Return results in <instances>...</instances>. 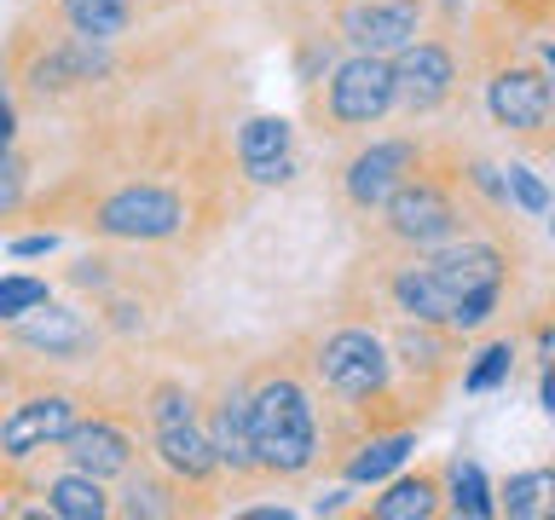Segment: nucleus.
Instances as JSON below:
<instances>
[{
    "instance_id": "f257e3e1",
    "label": "nucleus",
    "mask_w": 555,
    "mask_h": 520,
    "mask_svg": "<svg viewBox=\"0 0 555 520\" xmlns=\"http://www.w3.org/2000/svg\"><path fill=\"white\" fill-rule=\"evenodd\" d=\"M249 376V428H255V463L267 485H312L324 480V399L307 370V341L289 336L267 359L243 364Z\"/></svg>"
},
{
    "instance_id": "f03ea898",
    "label": "nucleus",
    "mask_w": 555,
    "mask_h": 520,
    "mask_svg": "<svg viewBox=\"0 0 555 520\" xmlns=\"http://www.w3.org/2000/svg\"><path fill=\"white\" fill-rule=\"evenodd\" d=\"M393 110V58H382V52H341L319 81L301 87V121L330 151L388 128Z\"/></svg>"
},
{
    "instance_id": "7ed1b4c3",
    "label": "nucleus",
    "mask_w": 555,
    "mask_h": 520,
    "mask_svg": "<svg viewBox=\"0 0 555 520\" xmlns=\"http://www.w3.org/2000/svg\"><path fill=\"white\" fill-rule=\"evenodd\" d=\"M480 76V110L492 121V133L503 145H515L520 156H538L550 162L555 156V69L544 64V52H503V58L475 64Z\"/></svg>"
},
{
    "instance_id": "20e7f679",
    "label": "nucleus",
    "mask_w": 555,
    "mask_h": 520,
    "mask_svg": "<svg viewBox=\"0 0 555 520\" xmlns=\"http://www.w3.org/2000/svg\"><path fill=\"white\" fill-rule=\"evenodd\" d=\"M468 29L463 17H434L405 52H393V99L405 128H428V121L451 116L468 93Z\"/></svg>"
},
{
    "instance_id": "39448f33",
    "label": "nucleus",
    "mask_w": 555,
    "mask_h": 520,
    "mask_svg": "<svg viewBox=\"0 0 555 520\" xmlns=\"http://www.w3.org/2000/svg\"><path fill=\"white\" fill-rule=\"evenodd\" d=\"M428 151H434L428 128H393V133L376 128L371 139H353V145H341L336 162H330V203H336L347 220H371L376 208L428 162Z\"/></svg>"
},
{
    "instance_id": "423d86ee",
    "label": "nucleus",
    "mask_w": 555,
    "mask_h": 520,
    "mask_svg": "<svg viewBox=\"0 0 555 520\" xmlns=\"http://www.w3.org/2000/svg\"><path fill=\"white\" fill-rule=\"evenodd\" d=\"M87 411H93L87 381L64 376V370H29L24 388H17L7 399V411H0V451L17 463H41L69 440V428H76Z\"/></svg>"
},
{
    "instance_id": "0eeeda50",
    "label": "nucleus",
    "mask_w": 555,
    "mask_h": 520,
    "mask_svg": "<svg viewBox=\"0 0 555 520\" xmlns=\"http://www.w3.org/2000/svg\"><path fill=\"white\" fill-rule=\"evenodd\" d=\"M12 341V353L29 364V370H93V364L111 353V336L99 329V318H87V307L69 301H41L24 318L0 324Z\"/></svg>"
},
{
    "instance_id": "6e6552de",
    "label": "nucleus",
    "mask_w": 555,
    "mask_h": 520,
    "mask_svg": "<svg viewBox=\"0 0 555 520\" xmlns=\"http://www.w3.org/2000/svg\"><path fill=\"white\" fill-rule=\"evenodd\" d=\"M203 428L220 451V468H225V485L232 497H249L260 492V463H255V428H249V376L243 364H220L215 376L203 381Z\"/></svg>"
},
{
    "instance_id": "1a4fd4ad",
    "label": "nucleus",
    "mask_w": 555,
    "mask_h": 520,
    "mask_svg": "<svg viewBox=\"0 0 555 520\" xmlns=\"http://www.w3.org/2000/svg\"><path fill=\"white\" fill-rule=\"evenodd\" d=\"M434 24V0H330L324 29L336 35L347 52H405L416 35Z\"/></svg>"
},
{
    "instance_id": "9d476101",
    "label": "nucleus",
    "mask_w": 555,
    "mask_h": 520,
    "mask_svg": "<svg viewBox=\"0 0 555 520\" xmlns=\"http://www.w3.org/2000/svg\"><path fill=\"white\" fill-rule=\"evenodd\" d=\"M59 463L81 468V474H99V480H121L133 463H145V428L133 422L128 411H111V405H93L69 428V440L52 451Z\"/></svg>"
},
{
    "instance_id": "9b49d317",
    "label": "nucleus",
    "mask_w": 555,
    "mask_h": 520,
    "mask_svg": "<svg viewBox=\"0 0 555 520\" xmlns=\"http://www.w3.org/2000/svg\"><path fill=\"white\" fill-rule=\"evenodd\" d=\"M237 168L255 191H284L301 173V128L278 110L237 116Z\"/></svg>"
},
{
    "instance_id": "f8f14e48",
    "label": "nucleus",
    "mask_w": 555,
    "mask_h": 520,
    "mask_svg": "<svg viewBox=\"0 0 555 520\" xmlns=\"http://www.w3.org/2000/svg\"><path fill=\"white\" fill-rule=\"evenodd\" d=\"M116 515H128V520H197V515H220V497L185 485L163 463H151V451H145V463H133L116 480Z\"/></svg>"
},
{
    "instance_id": "ddd939ff",
    "label": "nucleus",
    "mask_w": 555,
    "mask_h": 520,
    "mask_svg": "<svg viewBox=\"0 0 555 520\" xmlns=\"http://www.w3.org/2000/svg\"><path fill=\"white\" fill-rule=\"evenodd\" d=\"M347 515L353 520H434V515H446V457L399 468L382 485H371V497Z\"/></svg>"
},
{
    "instance_id": "4468645a",
    "label": "nucleus",
    "mask_w": 555,
    "mask_h": 520,
    "mask_svg": "<svg viewBox=\"0 0 555 520\" xmlns=\"http://www.w3.org/2000/svg\"><path fill=\"white\" fill-rule=\"evenodd\" d=\"M145 451H151V463H163L168 474H180L185 485H197V492H215V497L232 492V485H225V468H220V451H215V440H208V428H203V416L197 422H173V428L145 433Z\"/></svg>"
},
{
    "instance_id": "2eb2a0df",
    "label": "nucleus",
    "mask_w": 555,
    "mask_h": 520,
    "mask_svg": "<svg viewBox=\"0 0 555 520\" xmlns=\"http://www.w3.org/2000/svg\"><path fill=\"white\" fill-rule=\"evenodd\" d=\"M29 12H41L76 35H93V41H128L151 17L145 0H29Z\"/></svg>"
},
{
    "instance_id": "dca6fc26",
    "label": "nucleus",
    "mask_w": 555,
    "mask_h": 520,
    "mask_svg": "<svg viewBox=\"0 0 555 520\" xmlns=\"http://www.w3.org/2000/svg\"><path fill=\"white\" fill-rule=\"evenodd\" d=\"M41 503H47L52 520H111L116 515V485L59 463V468H41Z\"/></svg>"
},
{
    "instance_id": "f3484780",
    "label": "nucleus",
    "mask_w": 555,
    "mask_h": 520,
    "mask_svg": "<svg viewBox=\"0 0 555 520\" xmlns=\"http://www.w3.org/2000/svg\"><path fill=\"white\" fill-rule=\"evenodd\" d=\"M416 445V428H393V433H371V440H359L353 451H341L336 468H330V480L336 485H382L388 474H399Z\"/></svg>"
},
{
    "instance_id": "a211bd4d",
    "label": "nucleus",
    "mask_w": 555,
    "mask_h": 520,
    "mask_svg": "<svg viewBox=\"0 0 555 520\" xmlns=\"http://www.w3.org/2000/svg\"><path fill=\"white\" fill-rule=\"evenodd\" d=\"M492 492H498V515L509 520H555V457L503 474Z\"/></svg>"
},
{
    "instance_id": "6ab92c4d",
    "label": "nucleus",
    "mask_w": 555,
    "mask_h": 520,
    "mask_svg": "<svg viewBox=\"0 0 555 520\" xmlns=\"http://www.w3.org/2000/svg\"><path fill=\"white\" fill-rule=\"evenodd\" d=\"M446 515L457 520H492L498 515V492L486 485L480 463L475 457H446Z\"/></svg>"
},
{
    "instance_id": "aec40b11",
    "label": "nucleus",
    "mask_w": 555,
    "mask_h": 520,
    "mask_svg": "<svg viewBox=\"0 0 555 520\" xmlns=\"http://www.w3.org/2000/svg\"><path fill=\"white\" fill-rule=\"evenodd\" d=\"M29 197H35V156L17 139V145H0V232L24 220Z\"/></svg>"
},
{
    "instance_id": "412c9836",
    "label": "nucleus",
    "mask_w": 555,
    "mask_h": 520,
    "mask_svg": "<svg viewBox=\"0 0 555 520\" xmlns=\"http://www.w3.org/2000/svg\"><path fill=\"white\" fill-rule=\"evenodd\" d=\"M503 185H509V208L515 214H555V185L532 168V156H509L503 162Z\"/></svg>"
},
{
    "instance_id": "4be33fe9",
    "label": "nucleus",
    "mask_w": 555,
    "mask_h": 520,
    "mask_svg": "<svg viewBox=\"0 0 555 520\" xmlns=\"http://www.w3.org/2000/svg\"><path fill=\"white\" fill-rule=\"evenodd\" d=\"M509 370H515V336H492L463 364V393H492L509 381Z\"/></svg>"
},
{
    "instance_id": "5701e85b",
    "label": "nucleus",
    "mask_w": 555,
    "mask_h": 520,
    "mask_svg": "<svg viewBox=\"0 0 555 520\" xmlns=\"http://www.w3.org/2000/svg\"><path fill=\"white\" fill-rule=\"evenodd\" d=\"M41 301H52V277H41V272H12V277H0V324L24 318V312H35Z\"/></svg>"
},
{
    "instance_id": "b1692460",
    "label": "nucleus",
    "mask_w": 555,
    "mask_h": 520,
    "mask_svg": "<svg viewBox=\"0 0 555 520\" xmlns=\"http://www.w3.org/2000/svg\"><path fill=\"white\" fill-rule=\"evenodd\" d=\"M24 376H29V364L12 353V341H7V329H0V411H7V399L24 388Z\"/></svg>"
},
{
    "instance_id": "393cba45",
    "label": "nucleus",
    "mask_w": 555,
    "mask_h": 520,
    "mask_svg": "<svg viewBox=\"0 0 555 520\" xmlns=\"http://www.w3.org/2000/svg\"><path fill=\"white\" fill-rule=\"evenodd\" d=\"M52 243H59V237H52V232H29V237H12V255H52Z\"/></svg>"
},
{
    "instance_id": "a878e982",
    "label": "nucleus",
    "mask_w": 555,
    "mask_h": 520,
    "mask_svg": "<svg viewBox=\"0 0 555 520\" xmlns=\"http://www.w3.org/2000/svg\"><path fill=\"white\" fill-rule=\"evenodd\" d=\"M538 399H544V411L555 416V364H544V381H538Z\"/></svg>"
},
{
    "instance_id": "bb28decb",
    "label": "nucleus",
    "mask_w": 555,
    "mask_h": 520,
    "mask_svg": "<svg viewBox=\"0 0 555 520\" xmlns=\"http://www.w3.org/2000/svg\"><path fill=\"white\" fill-rule=\"evenodd\" d=\"M191 6V0H145V12L156 17V12H185Z\"/></svg>"
},
{
    "instance_id": "cd10ccee",
    "label": "nucleus",
    "mask_w": 555,
    "mask_h": 520,
    "mask_svg": "<svg viewBox=\"0 0 555 520\" xmlns=\"http://www.w3.org/2000/svg\"><path fill=\"white\" fill-rule=\"evenodd\" d=\"M550 237H555V220H550Z\"/></svg>"
},
{
    "instance_id": "c85d7f7f",
    "label": "nucleus",
    "mask_w": 555,
    "mask_h": 520,
    "mask_svg": "<svg viewBox=\"0 0 555 520\" xmlns=\"http://www.w3.org/2000/svg\"><path fill=\"white\" fill-rule=\"evenodd\" d=\"M550 29H555V17H550Z\"/></svg>"
},
{
    "instance_id": "c756f323",
    "label": "nucleus",
    "mask_w": 555,
    "mask_h": 520,
    "mask_svg": "<svg viewBox=\"0 0 555 520\" xmlns=\"http://www.w3.org/2000/svg\"><path fill=\"white\" fill-rule=\"evenodd\" d=\"M550 6H555V0H550Z\"/></svg>"
}]
</instances>
